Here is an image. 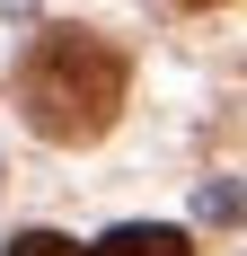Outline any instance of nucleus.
Wrapping results in <instances>:
<instances>
[{
  "instance_id": "nucleus-5",
  "label": "nucleus",
  "mask_w": 247,
  "mask_h": 256,
  "mask_svg": "<svg viewBox=\"0 0 247 256\" xmlns=\"http://www.w3.org/2000/svg\"><path fill=\"white\" fill-rule=\"evenodd\" d=\"M176 9H221V0H176Z\"/></svg>"
},
{
  "instance_id": "nucleus-3",
  "label": "nucleus",
  "mask_w": 247,
  "mask_h": 256,
  "mask_svg": "<svg viewBox=\"0 0 247 256\" xmlns=\"http://www.w3.org/2000/svg\"><path fill=\"white\" fill-rule=\"evenodd\" d=\"M9 256H88V248L62 238V230H18V238H9Z\"/></svg>"
},
{
  "instance_id": "nucleus-2",
  "label": "nucleus",
  "mask_w": 247,
  "mask_h": 256,
  "mask_svg": "<svg viewBox=\"0 0 247 256\" xmlns=\"http://www.w3.org/2000/svg\"><path fill=\"white\" fill-rule=\"evenodd\" d=\"M88 256H186V230H168V221H124V230H106Z\"/></svg>"
},
{
  "instance_id": "nucleus-1",
  "label": "nucleus",
  "mask_w": 247,
  "mask_h": 256,
  "mask_svg": "<svg viewBox=\"0 0 247 256\" xmlns=\"http://www.w3.org/2000/svg\"><path fill=\"white\" fill-rule=\"evenodd\" d=\"M124 80L132 71H124V53L106 36L53 26V36H36V53H26V71H18V115L44 142H98L124 115Z\"/></svg>"
},
{
  "instance_id": "nucleus-4",
  "label": "nucleus",
  "mask_w": 247,
  "mask_h": 256,
  "mask_svg": "<svg viewBox=\"0 0 247 256\" xmlns=\"http://www.w3.org/2000/svg\"><path fill=\"white\" fill-rule=\"evenodd\" d=\"M203 212H212V221H238L247 194H238V186H212V194H203Z\"/></svg>"
}]
</instances>
